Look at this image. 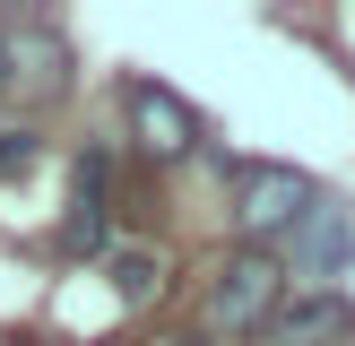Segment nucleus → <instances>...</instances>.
<instances>
[{"label":"nucleus","instance_id":"1","mask_svg":"<svg viewBox=\"0 0 355 346\" xmlns=\"http://www.w3.org/2000/svg\"><path fill=\"white\" fill-rule=\"evenodd\" d=\"M69 35L52 17H0V95L17 113H52L69 104Z\"/></svg>","mask_w":355,"mask_h":346},{"label":"nucleus","instance_id":"2","mask_svg":"<svg viewBox=\"0 0 355 346\" xmlns=\"http://www.w3.org/2000/svg\"><path fill=\"white\" fill-rule=\"evenodd\" d=\"M277 294H286V268H277L269 251H252V242H243V251L225 260L217 277H208V329H225V338H252V329H269Z\"/></svg>","mask_w":355,"mask_h":346},{"label":"nucleus","instance_id":"3","mask_svg":"<svg viewBox=\"0 0 355 346\" xmlns=\"http://www.w3.org/2000/svg\"><path fill=\"white\" fill-rule=\"evenodd\" d=\"M286 234H295V251L277 260V268L304 277L312 294H329V277H347V260H355V208L329 199V190H312V208L286 225Z\"/></svg>","mask_w":355,"mask_h":346},{"label":"nucleus","instance_id":"4","mask_svg":"<svg viewBox=\"0 0 355 346\" xmlns=\"http://www.w3.org/2000/svg\"><path fill=\"white\" fill-rule=\"evenodd\" d=\"M304 208H312V173H295V165H234V225L252 234V251L269 234H286Z\"/></svg>","mask_w":355,"mask_h":346},{"label":"nucleus","instance_id":"5","mask_svg":"<svg viewBox=\"0 0 355 346\" xmlns=\"http://www.w3.org/2000/svg\"><path fill=\"white\" fill-rule=\"evenodd\" d=\"M104 242H113V147H78V165H69L61 251L69 260H104Z\"/></svg>","mask_w":355,"mask_h":346},{"label":"nucleus","instance_id":"6","mask_svg":"<svg viewBox=\"0 0 355 346\" xmlns=\"http://www.w3.org/2000/svg\"><path fill=\"white\" fill-rule=\"evenodd\" d=\"M121 113H130V138H139L148 165H182V156L200 147V113H191L173 86H156V78H139L130 95H121Z\"/></svg>","mask_w":355,"mask_h":346},{"label":"nucleus","instance_id":"7","mask_svg":"<svg viewBox=\"0 0 355 346\" xmlns=\"http://www.w3.org/2000/svg\"><path fill=\"white\" fill-rule=\"evenodd\" d=\"M347 329H355V303H347L338 286H329V294H304V303H277V311H269V338H277V346H329V338H347Z\"/></svg>","mask_w":355,"mask_h":346},{"label":"nucleus","instance_id":"8","mask_svg":"<svg viewBox=\"0 0 355 346\" xmlns=\"http://www.w3.org/2000/svg\"><path fill=\"white\" fill-rule=\"evenodd\" d=\"M156 286H165V260L156 251H113V294L121 303H148Z\"/></svg>","mask_w":355,"mask_h":346},{"label":"nucleus","instance_id":"9","mask_svg":"<svg viewBox=\"0 0 355 346\" xmlns=\"http://www.w3.org/2000/svg\"><path fill=\"white\" fill-rule=\"evenodd\" d=\"M26 165H35V130H26V121H0V182L26 173Z\"/></svg>","mask_w":355,"mask_h":346},{"label":"nucleus","instance_id":"10","mask_svg":"<svg viewBox=\"0 0 355 346\" xmlns=\"http://www.w3.org/2000/svg\"><path fill=\"white\" fill-rule=\"evenodd\" d=\"M173 346H200V338H173Z\"/></svg>","mask_w":355,"mask_h":346}]
</instances>
